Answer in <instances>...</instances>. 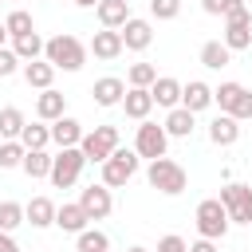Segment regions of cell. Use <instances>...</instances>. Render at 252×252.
Here are the masks:
<instances>
[{"mask_svg": "<svg viewBox=\"0 0 252 252\" xmlns=\"http://www.w3.org/2000/svg\"><path fill=\"white\" fill-rule=\"evenodd\" d=\"M220 43H224L228 51L252 47V12H248L244 0H236V4L224 12V35H220Z\"/></svg>", "mask_w": 252, "mask_h": 252, "instance_id": "7a4b0ae2", "label": "cell"}, {"mask_svg": "<svg viewBox=\"0 0 252 252\" xmlns=\"http://www.w3.org/2000/svg\"><path fill=\"white\" fill-rule=\"evenodd\" d=\"M71 4H79V8H94L98 0H71Z\"/></svg>", "mask_w": 252, "mask_h": 252, "instance_id": "b9f144b4", "label": "cell"}, {"mask_svg": "<svg viewBox=\"0 0 252 252\" xmlns=\"http://www.w3.org/2000/svg\"><path fill=\"white\" fill-rule=\"evenodd\" d=\"M20 169H24L32 181H35V177H47V173H51V154H47V150H24Z\"/></svg>", "mask_w": 252, "mask_h": 252, "instance_id": "f546056e", "label": "cell"}, {"mask_svg": "<svg viewBox=\"0 0 252 252\" xmlns=\"http://www.w3.org/2000/svg\"><path fill=\"white\" fill-rule=\"evenodd\" d=\"M43 59H47L55 71H79V67L87 63V47H83V39L59 32V35L43 39Z\"/></svg>", "mask_w": 252, "mask_h": 252, "instance_id": "6da1fadb", "label": "cell"}, {"mask_svg": "<svg viewBox=\"0 0 252 252\" xmlns=\"http://www.w3.org/2000/svg\"><path fill=\"white\" fill-rule=\"evenodd\" d=\"M91 94H94V102H98V106H118V102H122V94H126V83H122V79H114V75H106V79H98V83L91 87Z\"/></svg>", "mask_w": 252, "mask_h": 252, "instance_id": "603a6c76", "label": "cell"}, {"mask_svg": "<svg viewBox=\"0 0 252 252\" xmlns=\"http://www.w3.org/2000/svg\"><path fill=\"white\" fill-rule=\"evenodd\" d=\"M232 4H236V0H201V8H205L209 16H224Z\"/></svg>", "mask_w": 252, "mask_h": 252, "instance_id": "f35d334b", "label": "cell"}, {"mask_svg": "<svg viewBox=\"0 0 252 252\" xmlns=\"http://www.w3.org/2000/svg\"><path fill=\"white\" fill-rule=\"evenodd\" d=\"M232 63V51L220 43V39H209V43H201V67H209V71H220V67H228Z\"/></svg>", "mask_w": 252, "mask_h": 252, "instance_id": "4316f807", "label": "cell"}, {"mask_svg": "<svg viewBox=\"0 0 252 252\" xmlns=\"http://www.w3.org/2000/svg\"><path fill=\"white\" fill-rule=\"evenodd\" d=\"M213 102L220 106V114H228L236 122L252 118V91L244 83H220V87H213Z\"/></svg>", "mask_w": 252, "mask_h": 252, "instance_id": "277c9868", "label": "cell"}, {"mask_svg": "<svg viewBox=\"0 0 252 252\" xmlns=\"http://www.w3.org/2000/svg\"><path fill=\"white\" fill-rule=\"evenodd\" d=\"M55 224L63 228V232H83L87 228V213L79 209V201H63V205H55Z\"/></svg>", "mask_w": 252, "mask_h": 252, "instance_id": "7402d4cb", "label": "cell"}, {"mask_svg": "<svg viewBox=\"0 0 252 252\" xmlns=\"http://www.w3.org/2000/svg\"><path fill=\"white\" fill-rule=\"evenodd\" d=\"M20 224H24V205L0 201V232H16Z\"/></svg>", "mask_w": 252, "mask_h": 252, "instance_id": "836d02e7", "label": "cell"}, {"mask_svg": "<svg viewBox=\"0 0 252 252\" xmlns=\"http://www.w3.org/2000/svg\"><path fill=\"white\" fill-rule=\"evenodd\" d=\"M4 32H8L12 39H20V35H28V32H35V24H32V12H24V8H16V12H8V16H4Z\"/></svg>", "mask_w": 252, "mask_h": 252, "instance_id": "1f68e13d", "label": "cell"}, {"mask_svg": "<svg viewBox=\"0 0 252 252\" xmlns=\"http://www.w3.org/2000/svg\"><path fill=\"white\" fill-rule=\"evenodd\" d=\"M150 98H154V106H181V83L177 79H169V75H158L154 79V87H150Z\"/></svg>", "mask_w": 252, "mask_h": 252, "instance_id": "ffe728a7", "label": "cell"}, {"mask_svg": "<svg viewBox=\"0 0 252 252\" xmlns=\"http://www.w3.org/2000/svg\"><path fill=\"white\" fill-rule=\"evenodd\" d=\"M236 138H240V122H236V118L217 114V118L209 122V142H213V146H236Z\"/></svg>", "mask_w": 252, "mask_h": 252, "instance_id": "44dd1931", "label": "cell"}, {"mask_svg": "<svg viewBox=\"0 0 252 252\" xmlns=\"http://www.w3.org/2000/svg\"><path fill=\"white\" fill-rule=\"evenodd\" d=\"M154 79H158V67L154 63H130V71H126V83L130 87H154Z\"/></svg>", "mask_w": 252, "mask_h": 252, "instance_id": "d6a6232c", "label": "cell"}, {"mask_svg": "<svg viewBox=\"0 0 252 252\" xmlns=\"http://www.w3.org/2000/svg\"><path fill=\"white\" fill-rule=\"evenodd\" d=\"M189 252H217V240H193Z\"/></svg>", "mask_w": 252, "mask_h": 252, "instance_id": "ab89813d", "label": "cell"}, {"mask_svg": "<svg viewBox=\"0 0 252 252\" xmlns=\"http://www.w3.org/2000/svg\"><path fill=\"white\" fill-rule=\"evenodd\" d=\"M75 252H110V236L102 228H83L75 236Z\"/></svg>", "mask_w": 252, "mask_h": 252, "instance_id": "4dcf8cb0", "label": "cell"}, {"mask_svg": "<svg viewBox=\"0 0 252 252\" xmlns=\"http://www.w3.org/2000/svg\"><path fill=\"white\" fill-rule=\"evenodd\" d=\"M47 142H51V126L47 122H28L20 130V146L24 150H47Z\"/></svg>", "mask_w": 252, "mask_h": 252, "instance_id": "f1b7e54d", "label": "cell"}, {"mask_svg": "<svg viewBox=\"0 0 252 252\" xmlns=\"http://www.w3.org/2000/svg\"><path fill=\"white\" fill-rule=\"evenodd\" d=\"M228 213L232 224H252V185H240V181H228L217 197Z\"/></svg>", "mask_w": 252, "mask_h": 252, "instance_id": "ba28073f", "label": "cell"}, {"mask_svg": "<svg viewBox=\"0 0 252 252\" xmlns=\"http://www.w3.org/2000/svg\"><path fill=\"white\" fill-rule=\"evenodd\" d=\"M165 146H169V134H165L158 122L146 118V122L138 126V134H134V154L154 161V158H165Z\"/></svg>", "mask_w": 252, "mask_h": 252, "instance_id": "30bf717a", "label": "cell"}, {"mask_svg": "<svg viewBox=\"0 0 252 252\" xmlns=\"http://www.w3.org/2000/svg\"><path fill=\"white\" fill-rule=\"evenodd\" d=\"M197 232H201V240H220L224 232H228V213H224V205L217 201V197H205L201 205H197Z\"/></svg>", "mask_w": 252, "mask_h": 252, "instance_id": "8992f818", "label": "cell"}, {"mask_svg": "<svg viewBox=\"0 0 252 252\" xmlns=\"http://www.w3.org/2000/svg\"><path fill=\"white\" fill-rule=\"evenodd\" d=\"M114 150H118V126H94V130H87L83 142H79V154H83L87 161H94V165H102Z\"/></svg>", "mask_w": 252, "mask_h": 252, "instance_id": "5b68a950", "label": "cell"}, {"mask_svg": "<svg viewBox=\"0 0 252 252\" xmlns=\"http://www.w3.org/2000/svg\"><path fill=\"white\" fill-rule=\"evenodd\" d=\"M94 59H102V63H110V59H118L122 55V35L118 32H110V28H102V32H94L91 35V47H87Z\"/></svg>", "mask_w": 252, "mask_h": 252, "instance_id": "2e32d148", "label": "cell"}, {"mask_svg": "<svg viewBox=\"0 0 252 252\" xmlns=\"http://www.w3.org/2000/svg\"><path fill=\"white\" fill-rule=\"evenodd\" d=\"M24 224L32 228H51L55 224V201L51 197H32L24 205Z\"/></svg>", "mask_w": 252, "mask_h": 252, "instance_id": "ac0fdd59", "label": "cell"}, {"mask_svg": "<svg viewBox=\"0 0 252 252\" xmlns=\"http://www.w3.org/2000/svg\"><path fill=\"white\" fill-rule=\"evenodd\" d=\"M4 39H8V32H4V24H0V47H4Z\"/></svg>", "mask_w": 252, "mask_h": 252, "instance_id": "7bdbcfd3", "label": "cell"}, {"mask_svg": "<svg viewBox=\"0 0 252 252\" xmlns=\"http://www.w3.org/2000/svg\"><path fill=\"white\" fill-rule=\"evenodd\" d=\"M181 106H185L189 114L209 110V106H213V87H209V83H201V79H189V83L181 87Z\"/></svg>", "mask_w": 252, "mask_h": 252, "instance_id": "4fadbf2b", "label": "cell"}, {"mask_svg": "<svg viewBox=\"0 0 252 252\" xmlns=\"http://www.w3.org/2000/svg\"><path fill=\"white\" fill-rule=\"evenodd\" d=\"M118 35H122V51H146V47L154 43V24L130 16V20L118 28Z\"/></svg>", "mask_w": 252, "mask_h": 252, "instance_id": "7c38bea8", "label": "cell"}, {"mask_svg": "<svg viewBox=\"0 0 252 252\" xmlns=\"http://www.w3.org/2000/svg\"><path fill=\"white\" fill-rule=\"evenodd\" d=\"M79 209L87 213V220H106L110 209H114V197H110L106 185H87L79 193Z\"/></svg>", "mask_w": 252, "mask_h": 252, "instance_id": "8fae6325", "label": "cell"}, {"mask_svg": "<svg viewBox=\"0 0 252 252\" xmlns=\"http://www.w3.org/2000/svg\"><path fill=\"white\" fill-rule=\"evenodd\" d=\"M138 161H142V158H138L134 150H122V146H118V150H114V154L102 161V185H106V189L126 185V181L138 173Z\"/></svg>", "mask_w": 252, "mask_h": 252, "instance_id": "9c48e42d", "label": "cell"}, {"mask_svg": "<svg viewBox=\"0 0 252 252\" xmlns=\"http://www.w3.org/2000/svg\"><path fill=\"white\" fill-rule=\"evenodd\" d=\"M146 181H150L158 193H165V197H177V193H185V185H189L185 169H181L173 158H154L150 169H146Z\"/></svg>", "mask_w": 252, "mask_h": 252, "instance_id": "3957f363", "label": "cell"}, {"mask_svg": "<svg viewBox=\"0 0 252 252\" xmlns=\"http://www.w3.org/2000/svg\"><path fill=\"white\" fill-rule=\"evenodd\" d=\"M0 252H20V244L12 240V232H0Z\"/></svg>", "mask_w": 252, "mask_h": 252, "instance_id": "60d3db41", "label": "cell"}, {"mask_svg": "<svg viewBox=\"0 0 252 252\" xmlns=\"http://www.w3.org/2000/svg\"><path fill=\"white\" fill-rule=\"evenodd\" d=\"M193 118H197V114H189L185 106H173V110L165 114V122H161V130H165L169 138H189V134H193V126H197Z\"/></svg>", "mask_w": 252, "mask_h": 252, "instance_id": "cb8c5ba5", "label": "cell"}, {"mask_svg": "<svg viewBox=\"0 0 252 252\" xmlns=\"http://www.w3.org/2000/svg\"><path fill=\"white\" fill-rule=\"evenodd\" d=\"M12 51H16V59H20V63L43 59V39H39V32H28V35L12 39Z\"/></svg>", "mask_w": 252, "mask_h": 252, "instance_id": "83f0119b", "label": "cell"}, {"mask_svg": "<svg viewBox=\"0 0 252 252\" xmlns=\"http://www.w3.org/2000/svg\"><path fill=\"white\" fill-rule=\"evenodd\" d=\"M51 79H55V67H51L47 59H32V63H24V83H28V87L47 91V87H51Z\"/></svg>", "mask_w": 252, "mask_h": 252, "instance_id": "d4e9b609", "label": "cell"}, {"mask_svg": "<svg viewBox=\"0 0 252 252\" xmlns=\"http://www.w3.org/2000/svg\"><path fill=\"white\" fill-rule=\"evenodd\" d=\"M130 252H150V248H130Z\"/></svg>", "mask_w": 252, "mask_h": 252, "instance_id": "ee69618b", "label": "cell"}, {"mask_svg": "<svg viewBox=\"0 0 252 252\" xmlns=\"http://www.w3.org/2000/svg\"><path fill=\"white\" fill-rule=\"evenodd\" d=\"M150 16L154 20H177L181 16V0H150Z\"/></svg>", "mask_w": 252, "mask_h": 252, "instance_id": "d590c367", "label": "cell"}, {"mask_svg": "<svg viewBox=\"0 0 252 252\" xmlns=\"http://www.w3.org/2000/svg\"><path fill=\"white\" fill-rule=\"evenodd\" d=\"M158 252H189V244H185L177 232H169V236H161V240H158Z\"/></svg>", "mask_w": 252, "mask_h": 252, "instance_id": "74e56055", "label": "cell"}, {"mask_svg": "<svg viewBox=\"0 0 252 252\" xmlns=\"http://www.w3.org/2000/svg\"><path fill=\"white\" fill-rule=\"evenodd\" d=\"M67 114V94H59L55 87H47V91H39V98H35V118L39 122H55V118H63Z\"/></svg>", "mask_w": 252, "mask_h": 252, "instance_id": "5bb4252c", "label": "cell"}, {"mask_svg": "<svg viewBox=\"0 0 252 252\" xmlns=\"http://www.w3.org/2000/svg\"><path fill=\"white\" fill-rule=\"evenodd\" d=\"M83 122L79 118H71V114H63V118H55L51 122V142L59 146V150H71V146H79L83 142Z\"/></svg>", "mask_w": 252, "mask_h": 252, "instance_id": "9a60e30c", "label": "cell"}, {"mask_svg": "<svg viewBox=\"0 0 252 252\" xmlns=\"http://www.w3.org/2000/svg\"><path fill=\"white\" fill-rule=\"evenodd\" d=\"M28 126L20 106H4L0 110V142H20V130Z\"/></svg>", "mask_w": 252, "mask_h": 252, "instance_id": "484cf974", "label": "cell"}, {"mask_svg": "<svg viewBox=\"0 0 252 252\" xmlns=\"http://www.w3.org/2000/svg\"><path fill=\"white\" fill-rule=\"evenodd\" d=\"M83 165H87V158L79 154V146H71V150H59V154L51 158V173H47V181H51L55 189H71V185L79 181Z\"/></svg>", "mask_w": 252, "mask_h": 252, "instance_id": "52a82bcc", "label": "cell"}, {"mask_svg": "<svg viewBox=\"0 0 252 252\" xmlns=\"http://www.w3.org/2000/svg\"><path fill=\"white\" fill-rule=\"evenodd\" d=\"M94 12H98V24H102V28L118 32V28L130 20V0H98Z\"/></svg>", "mask_w": 252, "mask_h": 252, "instance_id": "d6986e66", "label": "cell"}, {"mask_svg": "<svg viewBox=\"0 0 252 252\" xmlns=\"http://www.w3.org/2000/svg\"><path fill=\"white\" fill-rule=\"evenodd\" d=\"M16 71H20L16 51H12V47H0V79H8V75H16Z\"/></svg>", "mask_w": 252, "mask_h": 252, "instance_id": "8d00e7d4", "label": "cell"}, {"mask_svg": "<svg viewBox=\"0 0 252 252\" xmlns=\"http://www.w3.org/2000/svg\"><path fill=\"white\" fill-rule=\"evenodd\" d=\"M24 161V146L20 142H0V169H20Z\"/></svg>", "mask_w": 252, "mask_h": 252, "instance_id": "e575fe53", "label": "cell"}, {"mask_svg": "<svg viewBox=\"0 0 252 252\" xmlns=\"http://www.w3.org/2000/svg\"><path fill=\"white\" fill-rule=\"evenodd\" d=\"M118 106L126 110V118L146 122V118H150V110H154V98H150V91H146V87H130V91L122 94V102H118Z\"/></svg>", "mask_w": 252, "mask_h": 252, "instance_id": "e0dca14e", "label": "cell"}]
</instances>
